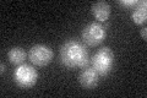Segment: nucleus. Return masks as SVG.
<instances>
[{
    "mask_svg": "<svg viewBox=\"0 0 147 98\" xmlns=\"http://www.w3.org/2000/svg\"><path fill=\"white\" fill-rule=\"evenodd\" d=\"M60 59L67 69H84L90 65V57L86 47L75 39H67L60 47Z\"/></svg>",
    "mask_w": 147,
    "mask_h": 98,
    "instance_id": "1",
    "label": "nucleus"
},
{
    "mask_svg": "<svg viewBox=\"0 0 147 98\" xmlns=\"http://www.w3.org/2000/svg\"><path fill=\"white\" fill-rule=\"evenodd\" d=\"M92 68L98 72L99 76H105L112 71L114 65V53L108 47L98 49L91 60Z\"/></svg>",
    "mask_w": 147,
    "mask_h": 98,
    "instance_id": "2",
    "label": "nucleus"
},
{
    "mask_svg": "<svg viewBox=\"0 0 147 98\" xmlns=\"http://www.w3.org/2000/svg\"><path fill=\"white\" fill-rule=\"evenodd\" d=\"M107 37V31L100 22H90L84 27L81 32V38L90 47L100 44Z\"/></svg>",
    "mask_w": 147,
    "mask_h": 98,
    "instance_id": "3",
    "label": "nucleus"
},
{
    "mask_svg": "<svg viewBox=\"0 0 147 98\" xmlns=\"http://www.w3.org/2000/svg\"><path fill=\"white\" fill-rule=\"evenodd\" d=\"M37 80H38V72L31 65L21 64L15 69L13 81L20 88H31L37 83Z\"/></svg>",
    "mask_w": 147,
    "mask_h": 98,
    "instance_id": "4",
    "label": "nucleus"
},
{
    "mask_svg": "<svg viewBox=\"0 0 147 98\" xmlns=\"http://www.w3.org/2000/svg\"><path fill=\"white\" fill-rule=\"evenodd\" d=\"M53 50L45 44H36L30 49L28 59L36 66H47L53 60Z\"/></svg>",
    "mask_w": 147,
    "mask_h": 98,
    "instance_id": "5",
    "label": "nucleus"
},
{
    "mask_svg": "<svg viewBox=\"0 0 147 98\" xmlns=\"http://www.w3.org/2000/svg\"><path fill=\"white\" fill-rule=\"evenodd\" d=\"M99 75L92 66H87L81 70L79 75V82L80 85L86 88V90H92L98 85Z\"/></svg>",
    "mask_w": 147,
    "mask_h": 98,
    "instance_id": "6",
    "label": "nucleus"
},
{
    "mask_svg": "<svg viewBox=\"0 0 147 98\" xmlns=\"http://www.w3.org/2000/svg\"><path fill=\"white\" fill-rule=\"evenodd\" d=\"M91 11L93 14L94 18L97 20V22H105L110 17L112 7L107 1H97L92 4Z\"/></svg>",
    "mask_w": 147,
    "mask_h": 98,
    "instance_id": "7",
    "label": "nucleus"
},
{
    "mask_svg": "<svg viewBox=\"0 0 147 98\" xmlns=\"http://www.w3.org/2000/svg\"><path fill=\"white\" fill-rule=\"evenodd\" d=\"M131 20L136 25H144V23H146V20H147V1L146 0L139 1L134 6V10L131 12Z\"/></svg>",
    "mask_w": 147,
    "mask_h": 98,
    "instance_id": "8",
    "label": "nucleus"
},
{
    "mask_svg": "<svg viewBox=\"0 0 147 98\" xmlns=\"http://www.w3.org/2000/svg\"><path fill=\"white\" fill-rule=\"evenodd\" d=\"M7 58L10 60V63L13 65H21L25 63L27 58V54L21 47H13L7 52Z\"/></svg>",
    "mask_w": 147,
    "mask_h": 98,
    "instance_id": "9",
    "label": "nucleus"
},
{
    "mask_svg": "<svg viewBox=\"0 0 147 98\" xmlns=\"http://www.w3.org/2000/svg\"><path fill=\"white\" fill-rule=\"evenodd\" d=\"M139 3V0H120V1H119V4H120V5H124V6H135L136 4Z\"/></svg>",
    "mask_w": 147,
    "mask_h": 98,
    "instance_id": "10",
    "label": "nucleus"
},
{
    "mask_svg": "<svg viewBox=\"0 0 147 98\" xmlns=\"http://www.w3.org/2000/svg\"><path fill=\"white\" fill-rule=\"evenodd\" d=\"M141 36H142V38H144V39L147 38V28H146V27H144V28L141 30Z\"/></svg>",
    "mask_w": 147,
    "mask_h": 98,
    "instance_id": "11",
    "label": "nucleus"
},
{
    "mask_svg": "<svg viewBox=\"0 0 147 98\" xmlns=\"http://www.w3.org/2000/svg\"><path fill=\"white\" fill-rule=\"evenodd\" d=\"M0 68H1L0 69V72H1V75H4V72H5V70H6V66H5V64H4L3 62L0 63Z\"/></svg>",
    "mask_w": 147,
    "mask_h": 98,
    "instance_id": "12",
    "label": "nucleus"
}]
</instances>
